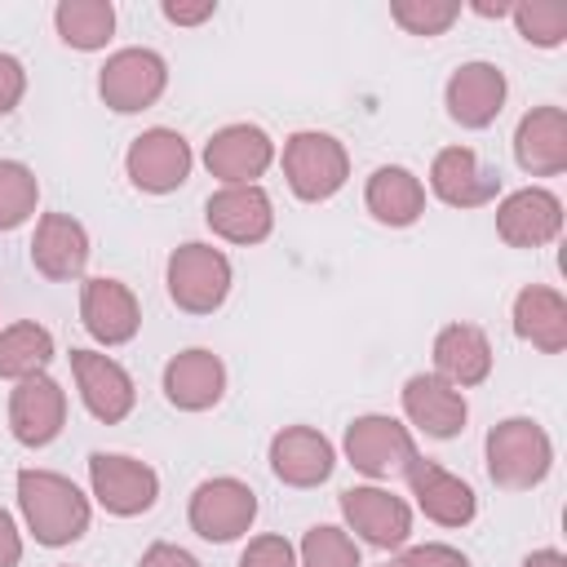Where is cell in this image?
<instances>
[{"instance_id":"484cf974","label":"cell","mask_w":567,"mask_h":567,"mask_svg":"<svg viewBox=\"0 0 567 567\" xmlns=\"http://www.w3.org/2000/svg\"><path fill=\"white\" fill-rule=\"evenodd\" d=\"M514 332L532 341L540 354H563L567 350V301L563 292L545 284H527L514 297Z\"/></svg>"},{"instance_id":"83f0119b","label":"cell","mask_w":567,"mask_h":567,"mask_svg":"<svg viewBox=\"0 0 567 567\" xmlns=\"http://www.w3.org/2000/svg\"><path fill=\"white\" fill-rule=\"evenodd\" d=\"M49 359H53V332L40 328L35 319L0 328V377L4 381H27V377L44 372Z\"/></svg>"},{"instance_id":"6da1fadb","label":"cell","mask_w":567,"mask_h":567,"mask_svg":"<svg viewBox=\"0 0 567 567\" xmlns=\"http://www.w3.org/2000/svg\"><path fill=\"white\" fill-rule=\"evenodd\" d=\"M18 509L44 549H62L89 532V496L53 470H18Z\"/></svg>"},{"instance_id":"277c9868","label":"cell","mask_w":567,"mask_h":567,"mask_svg":"<svg viewBox=\"0 0 567 567\" xmlns=\"http://www.w3.org/2000/svg\"><path fill=\"white\" fill-rule=\"evenodd\" d=\"M164 284L177 310L186 315H213L230 292V257L213 244H182L168 252Z\"/></svg>"},{"instance_id":"30bf717a","label":"cell","mask_w":567,"mask_h":567,"mask_svg":"<svg viewBox=\"0 0 567 567\" xmlns=\"http://www.w3.org/2000/svg\"><path fill=\"white\" fill-rule=\"evenodd\" d=\"M62 425H66V390L49 372H35V377L13 385V394H9V434L22 447L53 443L62 434Z\"/></svg>"},{"instance_id":"2e32d148","label":"cell","mask_w":567,"mask_h":567,"mask_svg":"<svg viewBox=\"0 0 567 567\" xmlns=\"http://www.w3.org/2000/svg\"><path fill=\"white\" fill-rule=\"evenodd\" d=\"M204 221L230 244H261L275 230V204L261 186H221L217 195H208Z\"/></svg>"},{"instance_id":"74e56055","label":"cell","mask_w":567,"mask_h":567,"mask_svg":"<svg viewBox=\"0 0 567 567\" xmlns=\"http://www.w3.org/2000/svg\"><path fill=\"white\" fill-rule=\"evenodd\" d=\"M217 13V4L213 0H199V4H182V0H164V18L168 22H177V27H195V22H204V18H213Z\"/></svg>"},{"instance_id":"8fae6325","label":"cell","mask_w":567,"mask_h":567,"mask_svg":"<svg viewBox=\"0 0 567 567\" xmlns=\"http://www.w3.org/2000/svg\"><path fill=\"white\" fill-rule=\"evenodd\" d=\"M341 518L346 527L377 545V549H399L408 536H412V509L403 496L385 492V487H346L341 492Z\"/></svg>"},{"instance_id":"7c38bea8","label":"cell","mask_w":567,"mask_h":567,"mask_svg":"<svg viewBox=\"0 0 567 567\" xmlns=\"http://www.w3.org/2000/svg\"><path fill=\"white\" fill-rule=\"evenodd\" d=\"M204 164L226 186H257V177L275 164V142L257 124H226L208 137Z\"/></svg>"},{"instance_id":"ac0fdd59","label":"cell","mask_w":567,"mask_h":567,"mask_svg":"<svg viewBox=\"0 0 567 567\" xmlns=\"http://www.w3.org/2000/svg\"><path fill=\"white\" fill-rule=\"evenodd\" d=\"M447 115L461 128H487L505 106V75L492 62H461L443 89Z\"/></svg>"},{"instance_id":"4316f807","label":"cell","mask_w":567,"mask_h":567,"mask_svg":"<svg viewBox=\"0 0 567 567\" xmlns=\"http://www.w3.org/2000/svg\"><path fill=\"white\" fill-rule=\"evenodd\" d=\"M368 213L381 221V226H412L421 213H425V186L416 173L399 168V164H381L372 177H368Z\"/></svg>"},{"instance_id":"7a4b0ae2","label":"cell","mask_w":567,"mask_h":567,"mask_svg":"<svg viewBox=\"0 0 567 567\" xmlns=\"http://www.w3.org/2000/svg\"><path fill=\"white\" fill-rule=\"evenodd\" d=\"M554 465V443L532 416H509L487 430V478L505 492H527L545 483Z\"/></svg>"},{"instance_id":"9c48e42d","label":"cell","mask_w":567,"mask_h":567,"mask_svg":"<svg viewBox=\"0 0 567 567\" xmlns=\"http://www.w3.org/2000/svg\"><path fill=\"white\" fill-rule=\"evenodd\" d=\"M190 142L177 133V128H146L128 142V155H124V173L137 190L146 195H168L177 190L186 177H190Z\"/></svg>"},{"instance_id":"603a6c76","label":"cell","mask_w":567,"mask_h":567,"mask_svg":"<svg viewBox=\"0 0 567 567\" xmlns=\"http://www.w3.org/2000/svg\"><path fill=\"white\" fill-rule=\"evenodd\" d=\"M337 465L332 443L310 425H288L270 439V470L288 487H319Z\"/></svg>"},{"instance_id":"d4e9b609","label":"cell","mask_w":567,"mask_h":567,"mask_svg":"<svg viewBox=\"0 0 567 567\" xmlns=\"http://www.w3.org/2000/svg\"><path fill=\"white\" fill-rule=\"evenodd\" d=\"M434 372L447 385H456V390L483 385L492 377V346H487L483 328H474V323H447L434 337Z\"/></svg>"},{"instance_id":"cb8c5ba5","label":"cell","mask_w":567,"mask_h":567,"mask_svg":"<svg viewBox=\"0 0 567 567\" xmlns=\"http://www.w3.org/2000/svg\"><path fill=\"white\" fill-rule=\"evenodd\" d=\"M31 266L53 284L84 275V266H89L84 226L75 217H66V213H44L35 221V235H31Z\"/></svg>"},{"instance_id":"f35d334b","label":"cell","mask_w":567,"mask_h":567,"mask_svg":"<svg viewBox=\"0 0 567 567\" xmlns=\"http://www.w3.org/2000/svg\"><path fill=\"white\" fill-rule=\"evenodd\" d=\"M22 558V532L9 509H0V567H18Z\"/></svg>"},{"instance_id":"5b68a950","label":"cell","mask_w":567,"mask_h":567,"mask_svg":"<svg viewBox=\"0 0 567 567\" xmlns=\"http://www.w3.org/2000/svg\"><path fill=\"white\" fill-rule=\"evenodd\" d=\"M186 518H190V532L204 536V540H217V545L239 540L257 518V492L244 478H230V474L204 478L190 492Z\"/></svg>"},{"instance_id":"d590c367","label":"cell","mask_w":567,"mask_h":567,"mask_svg":"<svg viewBox=\"0 0 567 567\" xmlns=\"http://www.w3.org/2000/svg\"><path fill=\"white\" fill-rule=\"evenodd\" d=\"M27 93V71L13 53H0V115H9Z\"/></svg>"},{"instance_id":"4fadbf2b","label":"cell","mask_w":567,"mask_h":567,"mask_svg":"<svg viewBox=\"0 0 567 567\" xmlns=\"http://www.w3.org/2000/svg\"><path fill=\"white\" fill-rule=\"evenodd\" d=\"M71 372H75V390H80V399H84L93 421L120 425L133 412L137 385L115 359H106L97 350H71Z\"/></svg>"},{"instance_id":"b9f144b4","label":"cell","mask_w":567,"mask_h":567,"mask_svg":"<svg viewBox=\"0 0 567 567\" xmlns=\"http://www.w3.org/2000/svg\"><path fill=\"white\" fill-rule=\"evenodd\" d=\"M381 567H394V563H381Z\"/></svg>"},{"instance_id":"5bb4252c","label":"cell","mask_w":567,"mask_h":567,"mask_svg":"<svg viewBox=\"0 0 567 567\" xmlns=\"http://www.w3.org/2000/svg\"><path fill=\"white\" fill-rule=\"evenodd\" d=\"M403 474H408V487H412V496H416V505H421V514L430 523H439V527L474 523L478 496H474V487L465 478H456L452 470H443L439 461H425V456H412Z\"/></svg>"},{"instance_id":"ba28073f","label":"cell","mask_w":567,"mask_h":567,"mask_svg":"<svg viewBox=\"0 0 567 567\" xmlns=\"http://www.w3.org/2000/svg\"><path fill=\"white\" fill-rule=\"evenodd\" d=\"M412 456H416V443H412L408 425L385 412H368L346 425V461L368 478L403 474Z\"/></svg>"},{"instance_id":"44dd1931","label":"cell","mask_w":567,"mask_h":567,"mask_svg":"<svg viewBox=\"0 0 567 567\" xmlns=\"http://www.w3.org/2000/svg\"><path fill=\"white\" fill-rule=\"evenodd\" d=\"M430 190L443 204H452V208H478V204L496 199L501 173L496 168H483L470 146H447L430 164Z\"/></svg>"},{"instance_id":"8d00e7d4","label":"cell","mask_w":567,"mask_h":567,"mask_svg":"<svg viewBox=\"0 0 567 567\" xmlns=\"http://www.w3.org/2000/svg\"><path fill=\"white\" fill-rule=\"evenodd\" d=\"M137 567H199V558H195L190 549H182V545L155 540V545L142 554V563H137Z\"/></svg>"},{"instance_id":"9a60e30c","label":"cell","mask_w":567,"mask_h":567,"mask_svg":"<svg viewBox=\"0 0 567 567\" xmlns=\"http://www.w3.org/2000/svg\"><path fill=\"white\" fill-rule=\"evenodd\" d=\"M80 323H84V332H89L93 341H102V346H124V341H133L137 328H142V306H137V297H133L128 284L97 275V279H84V292H80Z\"/></svg>"},{"instance_id":"e0dca14e","label":"cell","mask_w":567,"mask_h":567,"mask_svg":"<svg viewBox=\"0 0 567 567\" xmlns=\"http://www.w3.org/2000/svg\"><path fill=\"white\" fill-rule=\"evenodd\" d=\"M403 416L430 439H456L465 430L470 403L439 372H416L403 381Z\"/></svg>"},{"instance_id":"d6a6232c","label":"cell","mask_w":567,"mask_h":567,"mask_svg":"<svg viewBox=\"0 0 567 567\" xmlns=\"http://www.w3.org/2000/svg\"><path fill=\"white\" fill-rule=\"evenodd\" d=\"M390 18L408 31V35H443L456 18H461V4L456 0H394L390 4Z\"/></svg>"},{"instance_id":"52a82bcc","label":"cell","mask_w":567,"mask_h":567,"mask_svg":"<svg viewBox=\"0 0 567 567\" xmlns=\"http://www.w3.org/2000/svg\"><path fill=\"white\" fill-rule=\"evenodd\" d=\"M164 84H168V66L155 49H120L106 58V66L97 75L102 102L120 115H137V111L155 106Z\"/></svg>"},{"instance_id":"e575fe53","label":"cell","mask_w":567,"mask_h":567,"mask_svg":"<svg viewBox=\"0 0 567 567\" xmlns=\"http://www.w3.org/2000/svg\"><path fill=\"white\" fill-rule=\"evenodd\" d=\"M394 567H470V558H465L461 549H452V545L430 540V545H412V549H403V558H399Z\"/></svg>"},{"instance_id":"4dcf8cb0","label":"cell","mask_w":567,"mask_h":567,"mask_svg":"<svg viewBox=\"0 0 567 567\" xmlns=\"http://www.w3.org/2000/svg\"><path fill=\"white\" fill-rule=\"evenodd\" d=\"M509 13H514V27L527 44L558 49L567 40V4H558V0H523Z\"/></svg>"},{"instance_id":"60d3db41","label":"cell","mask_w":567,"mask_h":567,"mask_svg":"<svg viewBox=\"0 0 567 567\" xmlns=\"http://www.w3.org/2000/svg\"><path fill=\"white\" fill-rule=\"evenodd\" d=\"M514 4H474V13H483V18H501V13H509Z\"/></svg>"},{"instance_id":"ffe728a7","label":"cell","mask_w":567,"mask_h":567,"mask_svg":"<svg viewBox=\"0 0 567 567\" xmlns=\"http://www.w3.org/2000/svg\"><path fill=\"white\" fill-rule=\"evenodd\" d=\"M514 159L532 177H554L567 168V111L532 106L514 128Z\"/></svg>"},{"instance_id":"836d02e7","label":"cell","mask_w":567,"mask_h":567,"mask_svg":"<svg viewBox=\"0 0 567 567\" xmlns=\"http://www.w3.org/2000/svg\"><path fill=\"white\" fill-rule=\"evenodd\" d=\"M239 567H297V549H292L284 536L266 532V536H252V540L244 545Z\"/></svg>"},{"instance_id":"7402d4cb","label":"cell","mask_w":567,"mask_h":567,"mask_svg":"<svg viewBox=\"0 0 567 567\" xmlns=\"http://www.w3.org/2000/svg\"><path fill=\"white\" fill-rule=\"evenodd\" d=\"M226 394V368L213 350H182L164 363V399L177 412H208Z\"/></svg>"},{"instance_id":"1f68e13d","label":"cell","mask_w":567,"mask_h":567,"mask_svg":"<svg viewBox=\"0 0 567 567\" xmlns=\"http://www.w3.org/2000/svg\"><path fill=\"white\" fill-rule=\"evenodd\" d=\"M297 567H363V563H359V545H354L341 527L315 523V527L301 536Z\"/></svg>"},{"instance_id":"f1b7e54d","label":"cell","mask_w":567,"mask_h":567,"mask_svg":"<svg viewBox=\"0 0 567 567\" xmlns=\"http://www.w3.org/2000/svg\"><path fill=\"white\" fill-rule=\"evenodd\" d=\"M53 27H58L62 44L93 53V49H106V40L115 31V9H111V0H62L53 9Z\"/></svg>"},{"instance_id":"f546056e","label":"cell","mask_w":567,"mask_h":567,"mask_svg":"<svg viewBox=\"0 0 567 567\" xmlns=\"http://www.w3.org/2000/svg\"><path fill=\"white\" fill-rule=\"evenodd\" d=\"M40 204V182L27 164L0 159V230H18Z\"/></svg>"},{"instance_id":"8992f818","label":"cell","mask_w":567,"mask_h":567,"mask_svg":"<svg viewBox=\"0 0 567 567\" xmlns=\"http://www.w3.org/2000/svg\"><path fill=\"white\" fill-rule=\"evenodd\" d=\"M89 487H93V501L106 514L133 518V514H146L155 505L159 474L146 461H133V456H120V452H93L89 456Z\"/></svg>"},{"instance_id":"d6986e66","label":"cell","mask_w":567,"mask_h":567,"mask_svg":"<svg viewBox=\"0 0 567 567\" xmlns=\"http://www.w3.org/2000/svg\"><path fill=\"white\" fill-rule=\"evenodd\" d=\"M558 230H563V204L540 186H523L496 204V235L509 248H540Z\"/></svg>"},{"instance_id":"ab89813d","label":"cell","mask_w":567,"mask_h":567,"mask_svg":"<svg viewBox=\"0 0 567 567\" xmlns=\"http://www.w3.org/2000/svg\"><path fill=\"white\" fill-rule=\"evenodd\" d=\"M523 567H567V558H563L558 549H532V554L523 558Z\"/></svg>"},{"instance_id":"3957f363","label":"cell","mask_w":567,"mask_h":567,"mask_svg":"<svg viewBox=\"0 0 567 567\" xmlns=\"http://www.w3.org/2000/svg\"><path fill=\"white\" fill-rule=\"evenodd\" d=\"M284 177H288L297 199L319 204V199H332L346 186L350 155H346V146L332 133L301 128V133H292L284 142Z\"/></svg>"}]
</instances>
